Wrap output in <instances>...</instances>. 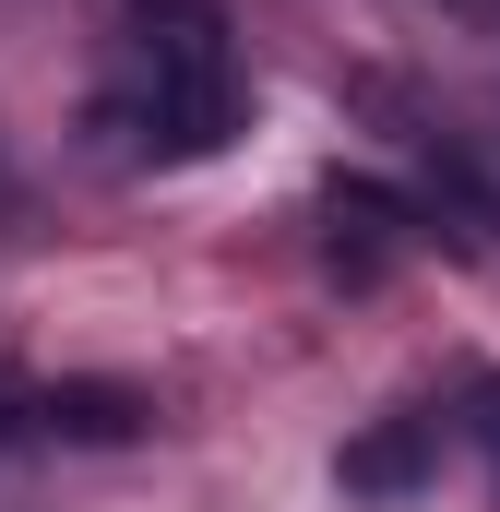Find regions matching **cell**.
Instances as JSON below:
<instances>
[{
	"label": "cell",
	"mask_w": 500,
	"mask_h": 512,
	"mask_svg": "<svg viewBox=\"0 0 500 512\" xmlns=\"http://www.w3.org/2000/svg\"><path fill=\"white\" fill-rule=\"evenodd\" d=\"M108 131H131V155H155V167H191L239 131V48H227L215 0H131Z\"/></svg>",
	"instance_id": "1"
},
{
	"label": "cell",
	"mask_w": 500,
	"mask_h": 512,
	"mask_svg": "<svg viewBox=\"0 0 500 512\" xmlns=\"http://www.w3.org/2000/svg\"><path fill=\"white\" fill-rule=\"evenodd\" d=\"M143 393L131 382H48L36 393V429H60V441H143Z\"/></svg>",
	"instance_id": "2"
},
{
	"label": "cell",
	"mask_w": 500,
	"mask_h": 512,
	"mask_svg": "<svg viewBox=\"0 0 500 512\" xmlns=\"http://www.w3.org/2000/svg\"><path fill=\"white\" fill-rule=\"evenodd\" d=\"M322 215H334V251H358V262H381L393 239H405V203L370 191V179H334V203H322Z\"/></svg>",
	"instance_id": "3"
},
{
	"label": "cell",
	"mask_w": 500,
	"mask_h": 512,
	"mask_svg": "<svg viewBox=\"0 0 500 512\" xmlns=\"http://www.w3.org/2000/svg\"><path fill=\"white\" fill-rule=\"evenodd\" d=\"M405 477H417V429H405V417H393L381 441H358V453H346V489H405Z\"/></svg>",
	"instance_id": "4"
},
{
	"label": "cell",
	"mask_w": 500,
	"mask_h": 512,
	"mask_svg": "<svg viewBox=\"0 0 500 512\" xmlns=\"http://www.w3.org/2000/svg\"><path fill=\"white\" fill-rule=\"evenodd\" d=\"M465 441L489 453V501H500V382H477V417H465Z\"/></svg>",
	"instance_id": "5"
},
{
	"label": "cell",
	"mask_w": 500,
	"mask_h": 512,
	"mask_svg": "<svg viewBox=\"0 0 500 512\" xmlns=\"http://www.w3.org/2000/svg\"><path fill=\"white\" fill-rule=\"evenodd\" d=\"M12 405H24V393H12V346H0V465H12V429H24Z\"/></svg>",
	"instance_id": "6"
}]
</instances>
